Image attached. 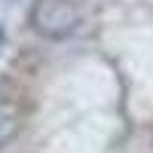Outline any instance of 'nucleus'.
Instances as JSON below:
<instances>
[{
	"instance_id": "obj_1",
	"label": "nucleus",
	"mask_w": 153,
	"mask_h": 153,
	"mask_svg": "<svg viewBox=\"0 0 153 153\" xmlns=\"http://www.w3.org/2000/svg\"><path fill=\"white\" fill-rule=\"evenodd\" d=\"M83 25V9L76 0H34L31 28L43 40H68Z\"/></svg>"
},
{
	"instance_id": "obj_2",
	"label": "nucleus",
	"mask_w": 153,
	"mask_h": 153,
	"mask_svg": "<svg viewBox=\"0 0 153 153\" xmlns=\"http://www.w3.org/2000/svg\"><path fill=\"white\" fill-rule=\"evenodd\" d=\"M19 126H22V113H19V107L12 104L9 98H0V150H3L12 138L19 135Z\"/></svg>"
}]
</instances>
